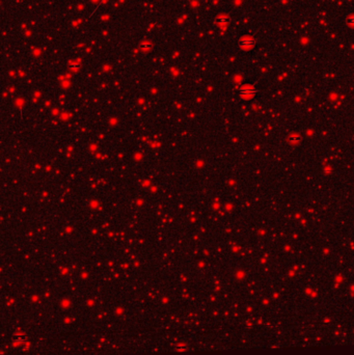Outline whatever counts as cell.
<instances>
[{"label": "cell", "mask_w": 354, "mask_h": 355, "mask_svg": "<svg viewBox=\"0 0 354 355\" xmlns=\"http://www.w3.org/2000/svg\"><path fill=\"white\" fill-rule=\"evenodd\" d=\"M140 46L143 47V48H144V47H150V48H151L152 44H150V43H147V42H142V43L140 44Z\"/></svg>", "instance_id": "4"}, {"label": "cell", "mask_w": 354, "mask_h": 355, "mask_svg": "<svg viewBox=\"0 0 354 355\" xmlns=\"http://www.w3.org/2000/svg\"><path fill=\"white\" fill-rule=\"evenodd\" d=\"M240 46L245 49H250L255 46V41H252V39H244V41H242L240 43Z\"/></svg>", "instance_id": "1"}, {"label": "cell", "mask_w": 354, "mask_h": 355, "mask_svg": "<svg viewBox=\"0 0 354 355\" xmlns=\"http://www.w3.org/2000/svg\"><path fill=\"white\" fill-rule=\"evenodd\" d=\"M346 21H347L348 24H354V15L349 16V17L347 18V20H346Z\"/></svg>", "instance_id": "3"}, {"label": "cell", "mask_w": 354, "mask_h": 355, "mask_svg": "<svg viewBox=\"0 0 354 355\" xmlns=\"http://www.w3.org/2000/svg\"><path fill=\"white\" fill-rule=\"evenodd\" d=\"M216 22L219 23V24H227L230 22V19L227 16H219L216 19Z\"/></svg>", "instance_id": "2"}]
</instances>
